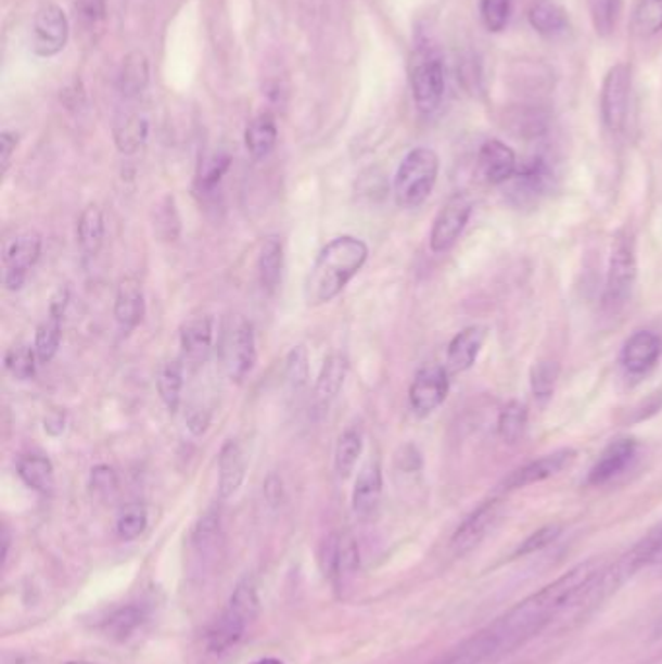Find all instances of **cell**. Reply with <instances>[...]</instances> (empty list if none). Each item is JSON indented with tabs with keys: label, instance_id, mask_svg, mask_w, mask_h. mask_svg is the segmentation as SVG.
Instances as JSON below:
<instances>
[{
	"label": "cell",
	"instance_id": "6da1fadb",
	"mask_svg": "<svg viewBox=\"0 0 662 664\" xmlns=\"http://www.w3.org/2000/svg\"><path fill=\"white\" fill-rule=\"evenodd\" d=\"M602 567L595 560L580 563L570 572L561 573L558 579L544 585L543 589L517 602L492 624L482 627L474 636L449 649L433 664H488L526 646L540 636L553 620L565 610L580 604L585 592L595 583Z\"/></svg>",
	"mask_w": 662,
	"mask_h": 664
},
{
	"label": "cell",
	"instance_id": "7a4b0ae2",
	"mask_svg": "<svg viewBox=\"0 0 662 664\" xmlns=\"http://www.w3.org/2000/svg\"><path fill=\"white\" fill-rule=\"evenodd\" d=\"M368 245L354 235H341L329 241L315 258L305 280L307 305L329 304L349 280L358 274L368 260Z\"/></svg>",
	"mask_w": 662,
	"mask_h": 664
},
{
	"label": "cell",
	"instance_id": "3957f363",
	"mask_svg": "<svg viewBox=\"0 0 662 664\" xmlns=\"http://www.w3.org/2000/svg\"><path fill=\"white\" fill-rule=\"evenodd\" d=\"M258 595L255 583L243 579L231 595L228 609L221 612L218 618L212 622L206 631V647L214 655L228 653L230 649L238 646L249 624L257 618Z\"/></svg>",
	"mask_w": 662,
	"mask_h": 664
},
{
	"label": "cell",
	"instance_id": "277c9868",
	"mask_svg": "<svg viewBox=\"0 0 662 664\" xmlns=\"http://www.w3.org/2000/svg\"><path fill=\"white\" fill-rule=\"evenodd\" d=\"M440 176V157L432 148H415L396 169L393 193L400 208H418L428 201Z\"/></svg>",
	"mask_w": 662,
	"mask_h": 664
},
{
	"label": "cell",
	"instance_id": "5b68a950",
	"mask_svg": "<svg viewBox=\"0 0 662 664\" xmlns=\"http://www.w3.org/2000/svg\"><path fill=\"white\" fill-rule=\"evenodd\" d=\"M657 563H662V523L654 526L649 535H645L620 562L614 563L610 570L598 573L585 599H602L612 590H616L622 583H626L627 577H632L634 573Z\"/></svg>",
	"mask_w": 662,
	"mask_h": 664
},
{
	"label": "cell",
	"instance_id": "8992f818",
	"mask_svg": "<svg viewBox=\"0 0 662 664\" xmlns=\"http://www.w3.org/2000/svg\"><path fill=\"white\" fill-rule=\"evenodd\" d=\"M220 360L231 381L241 383L257 363L255 329L247 317L235 314L221 324Z\"/></svg>",
	"mask_w": 662,
	"mask_h": 664
},
{
	"label": "cell",
	"instance_id": "52a82bcc",
	"mask_svg": "<svg viewBox=\"0 0 662 664\" xmlns=\"http://www.w3.org/2000/svg\"><path fill=\"white\" fill-rule=\"evenodd\" d=\"M635 280H637L635 243L627 231H620L612 243L608 260L604 305L610 311H618L622 305H626L634 290Z\"/></svg>",
	"mask_w": 662,
	"mask_h": 664
},
{
	"label": "cell",
	"instance_id": "ba28073f",
	"mask_svg": "<svg viewBox=\"0 0 662 664\" xmlns=\"http://www.w3.org/2000/svg\"><path fill=\"white\" fill-rule=\"evenodd\" d=\"M410 84H412L416 107L422 113H433L442 105L445 93V71L442 59L435 55L432 49L416 51L410 71Z\"/></svg>",
	"mask_w": 662,
	"mask_h": 664
},
{
	"label": "cell",
	"instance_id": "9c48e42d",
	"mask_svg": "<svg viewBox=\"0 0 662 664\" xmlns=\"http://www.w3.org/2000/svg\"><path fill=\"white\" fill-rule=\"evenodd\" d=\"M629 88H632L629 68L626 65L612 66L604 76L600 93L602 120L610 132H620L626 127Z\"/></svg>",
	"mask_w": 662,
	"mask_h": 664
},
{
	"label": "cell",
	"instance_id": "30bf717a",
	"mask_svg": "<svg viewBox=\"0 0 662 664\" xmlns=\"http://www.w3.org/2000/svg\"><path fill=\"white\" fill-rule=\"evenodd\" d=\"M472 214V201L464 194H455L433 220L430 233V247L433 253H447L459 241L460 233L469 224Z\"/></svg>",
	"mask_w": 662,
	"mask_h": 664
},
{
	"label": "cell",
	"instance_id": "8fae6325",
	"mask_svg": "<svg viewBox=\"0 0 662 664\" xmlns=\"http://www.w3.org/2000/svg\"><path fill=\"white\" fill-rule=\"evenodd\" d=\"M449 395V371L437 363L423 366L410 385V406L418 416H430Z\"/></svg>",
	"mask_w": 662,
	"mask_h": 664
},
{
	"label": "cell",
	"instance_id": "7c38bea8",
	"mask_svg": "<svg viewBox=\"0 0 662 664\" xmlns=\"http://www.w3.org/2000/svg\"><path fill=\"white\" fill-rule=\"evenodd\" d=\"M501 513H504V499L499 498L488 499L474 509L455 531L451 538L453 552L460 556V553L474 550L489 535V531L497 525Z\"/></svg>",
	"mask_w": 662,
	"mask_h": 664
},
{
	"label": "cell",
	"instance_id": "4fadbf2b",
	"mask_svg": "<svg viewBox=\"0 0 662 664\" xmlns=\"http://www.w3.org/2000/svg\"><path fill=\"white\" fill-rule=\"evenodd\" d=\"M41 255V238L36 231L22 233L16 240L10 241L4 253V286L9 290H20L26 282L29 270L36 267Z\"/></svg>",
	"mask_w": 662,
	"mask_h": 664
},
{
	"label": "cell",
	"instance_id": "5bb4252c",
	"mask_svg": "<svg viewBox=\"0 0 662 664\" xmlns=\"http://www.w3.org/2000/svg\"><path fill=\"white\" fill-rule=\"evenodd\" d=\"M575 457H577V452L573 449H558L550 455H544L540 459L526 462L524 467L511 472L501 482V489L511 491V489L526 488V486H533V484H538L544 480L553 478L561 471H565L571 462L575 461Z\"/></svg>",
	"mask_w": 662,
	"mask_h": 664
},
{
	"label": "cell",
	"instance_id": "9a60e30c",
	"mask_svg": "<svg viewBox=\"0 0 662 664\" xmlns=\"http://www.w3.org/2000/svg\"><path fill=\"white\" fill-rule=\"evenodd\" d=\"M68 39V20L56 4H47L34 20V51L39 56L61 53Z\"/></svg>",
	"mask_w": 662,
	"mask_h": 664
},
{
	"label": "cell",
	"instance_id": "2e32d148",
	"mask_svg": "<svg viewBox=\"0 0 662 664\" xmlns=\"http://www.w3.org/2000/svg\"><path fill=\"white\" fill-rule=\"evenodd\" d=\"M635 455H637V442L634 437H620L608 443L607 449L600 452V457L590 467V486H602L620 476L632 464Z\"/></svg>",
	"mask_w": 662,
	"mask_h": 664
},
{
	"label": "cell",
	"instance_id": "e0dca14e",
	"mask_svg": "<svg viewBox=\"0 0 662 664\" xmlns=\"http://www.w3.org/2000/svg\"><path fill=\"white\" fill-rule=\"evenodd\" d=\"M479 169L486 183H509L519 169L515 152L501 140H486L480 148Z\"/></svg>",
	"mask_w": 662,
	"mask_h": 664
},
{
	"label": "cell",
	"instance_id": "ac0fdd59",
	"mask_svg": "<svg viewBox=\"0 0 662 664\" xmlns=\"http://www.w3.org/2000/svg\"><path fill=\"white\" fill-rule=\"evenodd\" d=\"M324 572L334 582L344 583L359 565L358 545L352 535H334L324 542L322 550Z\"/></svg>",
	"mask_w": 662,
	"mask_h": 664
},
{
	"label": "cell",
	"instance_id": "d6986e66",
	"mask_svg": "<svg viewBox=\"0 0 662 664\" xmlns=\"http://www.w3.org/2000/svg\"><path fill=\"white\" fill-rule=\"evenodd\" d=\"M662 354V339L653 331H639L627 339L622 348V366L634 375L647 373L654 368Z\"/></svg>",
	"mask_w": 662,
	"mask_h": 664
},
{
	"label": "cell",
	"instance_id": "ffe728a7",
	"mask_svg": "<svg viewBox=\"0 0 662 664\" xmlns=\"http://www.w3.org/2000/svg\"><path fill=\"white\" fill-rule=\"evenodd\" d=\"M488 329L486 327H467L453 339L449 348H447V361L445 368L449 373H462L467 369L472 368L479 360L480 350L486 342Z\"/></svg>",
	"mask_w": 662,
	"mask_h": 664
},
{
	"label": "cell",
	"instance_id": "44dd1931",
	"mask_svg": "<svg viewBox=\"0 0 662 664\" xmlns=\"http://www.w3.org/2000/svg\"><path fill=\"white\" fill-rule=\"evenodd\" d=\"M218 491L224 499L231 498L240 491L247 474V457L235 439H228L221 445L218 457Z\"/></svg>",
	"mask_w": 662,
	"mask_h": 664
},
{
	"label": "cell",
	"instance_id": "7402d4cb",
	"mask_svg": "<svg viewBox=\"0 0 662 664\" xmlns=\"http://www.w3.org/2000/svg\"><path fill=\"white\" fill-rule=\"evenodd\" d=\"M144 314H147V302L139 280L125 278L115 295V321L119 324L120 331H135L142 323Z\"/></svg>",
	"mask_w": 662,
	"mask_h": 664
},
{
	"label": "cell",
	"instance_id": "603a6c76",
	"mask_svg": "<svg viewBox=\"0 0 662 664\" xmlns=\"http://www.w3.org/2000/svg\"><path fill=\"white\" fill-rule=\"evenodd\" d=\"M383 494V472L378 461H369L361 467L354 494H352V508L356 515L369 516L379 506Z\"/></svg>",
	"mask_w": 662,
	"mask_h": 664
},
{
	"label": "cell",
	"instance_id": "cb8c5ba5",
	"mask_svg": "<svg viewBox=\"0 0 662 664\" xmlns=\"http://www.w3.org/2000/svg\"><path fill=\"white\" fill-rule=\"evenodd\" d=\"M509 183H513V193L519 199L517 203H534L540 194L548 191L552 183V174L543 159L536 157L519 167Z\"/></svg>",
	"mask_w": 662,
	"mask_h": 664
},
{
	"label": "cell",
	"instance_id": "d4e9b609",
	"mask_svg": "<svg viewBox=\"0 0 662 664\" xmlns=\"http://www.w3.org/2000/svg\"><path fill=\"white\" fill-rule=\"evenodd\" d=\"M214 341L211 317H194L181 329V350L183 358L191 363H203L208 360Z\"/></svg>",
	"mask_w": 662,
	"mask_h": 664
},
{
	"label": "cell",
	"instance_id": "484cf974",
	"mask_svg": "<svg viewBox=\"0 0 662 664\" xmlns=\"http://www.w3.org/2000/svg\"><path fill=\"white\" fill-rule=\"evenodd\" d=\"M282 272H284V245L280 238L270 235L263 241V247L258 253V277L268 294L277 292L282 282Z\"/></svg>",
	"mask_w": 662,
	"mask_h": 664
},
{
	"label": "cell",
	"instance_id": "4316f807",
	"mask_svg": "<svg viewBox=\"0 0 662 664\" xmlns=\"http://www.w3.org/2000/svg\"><path fill=\"white\" fill-rule=\"evenodd\" d=\"M278 129L272 115H258L245 130V146L255 159L267 157L277 146Z\"/></svg>",
	"mask_w": 662,
	"mask_h": 664
},
{
	"label": "cell",
	"instance_id": "83f0119b",
	"mask_svg": "<svg viewBox=\"0 0 662 664\" xmlns=\"http://www.w3.org/2000/svg\"><path fill=\"white\" fill-rule=\"evenodd\" d=\"M18 476L28 488L39 494H51L55 486V471L53 464L41 455H28L18 461Z\"/></svg>",
	"mask_w": 662,
	"mask_h": 664
},
{
	"label": "cell",
	"instance_id": "f1b7e54d",
	"mask_svg": "<svg viewBox=\"0 0 662 664\" xmlns=\"http://www.w3.org/2000/svg\"><path fill=\"white\" fill-rule=\"evenodd\" d=\"M103 235H105V224H103L102 210L96 204H90L84 208L82 216L78 220L80 250L88 257H96L98 251L102 250Z\"/></svg>",
	"mask_w": 662,
	"mask_h": 664
},
{
	"label": "cell",
	"instance_id": "f546056e",
	"mask_svg": "<svg viewBox=\"0 0 662 664\" xmlns=\"http://www.w3.org/2000/svg\"><path fill=\"white\" fill-rule=\"evenodd\" d=\"M157 395L167 410L175 414L181 405V391H183V363L181 361H167L160 369L156 379Z\"/></svg>",
	"mask_w": 662,
	"mask_h": 664
},
{
	"label": "cell",
	"instance_id": "4dcf8cb0",
	"mask_svg": "<svg viewBox=\"0 0 662 664\" xmlns=\"http://www.w3.org/2000/svg\"><path fill=\"white\" fill-rule=\"evenodd\" d=\"M529 22L540 36L552 37L568 28L565 12L550 0H538L529 10Z\"/></svg>",
	"mask_w": 662,
	"mask_h": 664
},
{
	"label": "cell",
	"instance_id": "1f68e13d",
	"mask_svg": "<svg viewBox=\"0 0 662 664\" xmlns=\"http://www.w3.org/2000/svg\"><path fill=\"white\" fill-rule=\"evenodd\" d=\"M348 373V360L341 354H332L322 363L321 373L317 379V395L321 398H334L341 393L344 379Z\"/></svg>",
	"mask_w": 662,
	"mask_h": 664
},
{
	"label": "cell",
	"instance_id": "d6a6232c",
	"mask_svg": "<svg viewBox=\"0 0 662 664\" xmlns=\"http://www.w3.org/2000/svg\"><path fill=\"white\" fill-rule=\"evenodd\" d=\"M529 422V410L523 403L511 400L504 406V410L499 412L497 418V434L504 442L513 445L519 442L524 434V427Z\"/></svg>",
	"mask_w": 662,
	"mask_h": 664
},
{
	"label": "cell",
	"instance_id": "836d02e7",
	"mask_svg": "<svg viewBox=\"0 0 662 664\" xmlns=\"http://www.w3.org/2000/svg\"><path fill=\"white\" fill-rule=\"evenodd\" d=\"M361 449H364V442H361V434L358 430L352 427L339 437L336 451H334V469H336L341 478H348L349 474L354 472Z\"/></svg>",
	"mask_w": 662,
	"mask_h": 664
},
{
	"label": "cell",
	"instance_id": "e575fe53",
	"mask_svg": "<svg viewBox=\"0 0 662 664\" xmlns=\"http://www.w3.org/2000/svg\"><path fill=\"white\" fill-rule=\"evenodd\" d=\"M61 317H53L49 315L47 321L37 327L36 332V348L37 360L39 363H49L56 356L59 346H61V339H63V329H61Z\"/></svg>",
	"mask_w": 662,
	"mask_h": 664
},
{
	"label": "cell",
	"instance_id": "d590c367",
	"mask_svg": "<svg viewBox=\"0 0 662 664\" xmlns=\"http://www.w3.org/2000/svg\"><path fill=\"white\" fill-rule=\"evenodd\" d=\"M36 348H31L28 344H18L12 346L7 356H4V368L10 375L18 381H29L36 378L37 366Z\"/></svg>",
	"mask_w": 662,
	"mask_h": 664
},
{
	"label": "cell",
	"instance_id": "8d00e7d4",
	"mask_svg": "<svg viewBox=\"0 0 662 664\" xmlns=\"http://www.w3.org/2000/svg\"><path fill=\"white\" fill-rule=\"evenodd\" d=\"M560 378V366L556 361H538L531 369V391L538 403L550 400Z\"/></svg>",
	"mask_w": 662,
	"mask_h": 664
},
{
	"label": "cell",
	"instance_id": "74e56055",
	"mask_svg": "<svg viewBox=\"0 0 662 664\" xmlns=\"http://www.w3.org/2000/svg\"><path fill=\"white\" fill-rule=\"evenodd\" d=\"M144 622V610L139 606H125L119 609L115 614H111L105 622V631L113 639H129Z\"/></svg>",
	"mask_w": 662,
	"mask_h": 664
},
{
	"label": "cell",
	"instance_id": "f35d334b",
	"mask_svg": "<svg viewBox=\"0 0 662 664\" xmlns=\"http://www.w3.org/2000/svg\"><path fill=\"white\" fill-rule=\"evenodd\" d=\"M634 28L644 37L662 31V0H639L635 9Z\"/></svg>",
	"mask_w": 662,
	"mask_h": 664
},
{
	"label": "cell",
	"instance_id": "ab89813d",
	"mask_svg": "<svg viewBox=\"0 0 662 664\" xmlns=\"http://www.w3.org/2000/svg\"><path fill=\"white\" fill-rule=\"evenodd\" d=\"M154 230L164 241H175L179 238L181 220L177 214L174 196H166L162 203L157 204Z\"/></svg>",
	"mask_w": 662,
	"mask_h": 664
},
{
	"label": "cell",
	"instance_id": "60d3db41",
	"mask_svg": "<svg viewBox=\"0 0 662 664\" xmlns=\"http://www.w3.org/2000/svg\"><path fill=\"white\" fill-rule=\"evenodd\" d=\"M285 381H288V385L294 388V391H300V388H304L307 385V379H309V354H307V348L305 346H294L290 354H288V358H285Z\"/></svg>",
	"mask_w": 662,
	"mask_h": 664
},
{
	"label": "cell",
	"instance_id": "b9f144b4",
	"mask_svg": "<svg viewBox=\"0 0 662 664\" xmlns=\"http://www.w3.org/2000/svg\"><path fill=\"white\" fill-rule=\"evenodd\" d=\"M511 10H513V0H482L480 18L484 28L492 34L506 29L507 22L511 18Z\"/></svg>",
	"mask_w": 662,
	"mask_h": 664
},
{
	"label": "cell",
	"instance_id": "7bdbcfd3",
	"mask_svg": "<svg viewBox=\"0 0 662 664\" xmlns=\"http://www.w3.org/2000/svg\"><path fill=\"white\" fill-rule=\"evenodd\" d=\"M147 135V120L132 117V119H127L120 127H117L115 140H117V146H119L120 152L132 154V152H137L144 144Z\"/></svg>",
	"mask_w": 662,
	"mask_h": 664
},
{
	"label": "cell",
	"instance_id": "ee69618b",
	"mask_svg": "<svg viewBox=\"0 0 662 664\" xmlns=\"http://www.w3.org/2000/svg\"><path fill=\"white\" fill-rule=\"evenodd\" d=\"M148 82L147 59L140 53H135L127 59L123 74H120V90L125 93H139Z\"/></svg>",
	"mask_w": 662,
	"mask_h": 664
},
{
	"label": "cell",
	"instance_id": "f6af8a7d",
	"mask_svg": "<svg viewBox=\"0 0 662 664\" xmlns=\"http://www.w3.org/2000/svg\"><path fill=\"white\" fill-rule=\"evenodd\" d=\"M148 525V513L147 509L142 506H129L127 509H123L119 519H117V535L123 540H135L139 538Z\"/></svg>",
	"mask_w": 662,
	"mask_h": 664
},
{
	"label": "cell",
	"instance_id": "bcb514c9",
	"mask_svg": "<svg viewBox=\"0 0 662 664\" xmlns=\"http://www.w3.org/2000/svg\"><path fill=\"white\" fill-rule=\"evenodd\" d=\"M620 0H593V20L600 36H608L616 26Z\"/></svg>",
	"mask_w": 662,
	"mask_h": 664
},
{
	"label": "cell",
	"instance_id": "7dc6e473",
	"mask_svg": "<svg viewBox=\"0 0 662 664\" xmlns=\"http://www.w3.org/2000/svg\"><path fill=\"white\" fill-rule=\"evenodd\" d=\"M230 156H226V154H216L208 162H204L203 167H201V176H199L201 187L214 189L216 184L220 183L221 177L226 176V171L230 167Z\"/></svg>",
	"mask_w": 662,
	"mask_h": 664
},
{
	"label": "cell",
	"instance_id": "c3c4849f",
	"mask_svg": "<svg viewBox=\"0 0 662 664\" xmlns=\"http://www.w3.org/2000/svg\"><path fill=\"white\" fill-rule=\"evenodd\" d=\"M560 525L543 526L540 531L533 533V535L524 540L523 545L519 546L517 553H519V556H526V553L538 552V550H543V548H546L550 542H553V540L560 536Z\"/></svg>",
	"mask_w": 662,
	"mask_h": 664
},
{
	"label": "cell",
	"instance_id": "681fc988",
	"mask_svg": "<svg viewBox=\"0 0 662 664\" xmlns=\"http://www.w3.org/2000/svg\"><path fill=\"white\" fill-rule=\"evenodd\" d=\"M92 488L96 491H105V494L117 488V476H115L113 469L105 467V464L96 467L92 471Z\"/></svg>",
	"mask_w": 662,
	"mask_h": 664
},
{
	"label": "cell",
	"instance_id": "f907efd6",
	"mask_svg": "<svg viewBox=\"0 0 662 664\" xmlns=\"http://www.w3.org/2000/svg\"><path fill=\"white\" fill-rule=\"evenodd\" d=\"M16 144H18L16 135H12V132H2V137H0V164H2V174L9 171L10 162H12V154H14V150H16Z\"/></svg>",
	"mask_w": 662,
	"mask_h": 664
},
{
	"label": "cell",
	"instance_id": "816d5d0a",
	"mask_svg": "<svg viewBox=\"0 0 662 664\" xmlns=\"http://www.w3.org/2000/svg\"><path fill=\"white\" fill-rule=\"evenodd\" d=\"M43 427H46V434L51 435V437H61V435L65 434L66 430V416L65 412H51V414L47 416L46 420H43Z\"/></svg>",
	"mask_w": 662,
	"mask_h": 664
},
{
	"label": "cell",
	"instance_id": "f5cc1de1",
	"mask_svg": "<svg viewBox=\"0 0 662 664\" xmlns=\"http://www.w3.org/2000/svg\"><path fill=\"white\" fill-rule=\"evenodd\" d=\"M208 422H211V416H208L206 410H201V408L191 410L189 416H187V425H189V430H191L194 435L204 434L206 427H208Z\"/></svg>",
	"mask_w": 662,
	"mask_h": 664
},
{
	"label": "cell",
	"instance_id": "db71d44e",
	"mask_svg": "<svg viewBox=\"0 0 662 664\" xmlns=\"http://www.w3.org/2000/svg\"><path fill=\"white\" fill-rule=\"evenodd\" d=\"M267 498L272 501V503H277L278 498H280V494H282V482L277 478V476H270L267 482Z\"/></svg>",
	"mask_w": 662,
	"mask_h": 664
},
{
	"label": "cell",
	"instance_id": "11a10c76",
	"mask_svg": "<svg viewBox=\"0 0 662 664\" xmlns=\"http://www.w3.org/2000/svg\"><path fill=\"white\" fill-rule=\"evenodd\" d=\"M249 664H284L280 659H272V656H268V659H258V661H253V663Z\"/></svg>",
	"mask_w": 662,
	"mask_h": 664
},
{
	"label": "cell",
	"instance_id": "9f6ffc18",
	"mask_svg": "<svg viewBox=\"0 0 662 664\" xmlns=\"http://www.w3.org/2000/svg\"><path fill=\"white\" fill-rule=\"evenodd\" d=\"M653 634L657 637H662V614L659 616V620L654 622Z\"/></svg>",
	"mask_w": 662,
	"mask_h": 664
}]
</instances>
